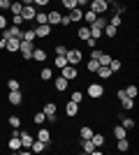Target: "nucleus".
<instances>
[{"label":"nucleus","instance_id":"obj_1","mask_svg":"<svg viewBox=\"0 0 139 155\" xmlns=\"http://www.w3.org/2000/svg\"><path fill=\"white\" fill-rule=\"evenodd\" d=\"M86 95L91 97V100H100V97L104 95V86L98 84V81H91V84L86 86Z\"/></svg>","mask_w":139,"mask_h":155},{"label":"nucleus","instance_id":"obj_2","mask_svg":"<svg viewBox=\"0 0 139 155\" xmlns=\"http://www.w3.org/2000/svg\"><path fill=\"white\" fill-rule=\"evenodd\" d=\"M65 58H67V65H74V67H79L81 60H84V51H81V49H67Z\"/></svg>","mask_w":139,"mask_h":155},{"label":"nucleus","instance_id":"obj_3","mask_svg":"<svg viewBox=\"0 0 139 155\" xmlns=\"http://www.w3.org/2000/svg\"><path fill=\"white\" fill-rule=\"evenodd\" d=\"M33 49H35V42H28V39H21V46H19V56L23 60H30L33 58Z\"/></svg>","mask_w":139,"mask_h":155},{"label":"nucleus","instance_id":"obj_4","mask_svg":"<svg viewBox=\"0 0 139 155\" xmlns=\"http://www.w3.org/2000/svg\"><path fill=\"white\" fill-rule=\"evenodd\" d=\"M88 9L95 14H107L109 12V0H91L88 2Z\"/></svg>","mask_w":139,"mask_h":155},{"label":"nucleus","instance_id":"obj_5","mask_svg":"<svg viewBox=\"0 0 139 155\" xmlns=\"http://www.w3.org/2000/svg\"><path fill=\"white\" fill-rule=\"evenodd\" d=\"M21 130V127H19ZM19 130H12V137L7 139V148L12 150V153H19L21 150V139H19Z\"/></svg>","mask_w":139,"mask_h":155},{"label":"nucleus","instance_id":"obj_6","mask_svg":"<svg viewBox=\"0 0 139 155\" xmlns=\"http://www.w3.org/2000/svg\"><path fill=\"white\" fill-rule=\"evenodd\" d=\"M60 77H65L70 84H72L74 79H79V67H74V65H65L63 70H60Z\"/></svg>","mask_w":139,"mask_h":155},{"label":"nucleus","instance_id":"obj_7","mask_svg":"<svg viewBox=\"0 0 139 155\" xmlns=\"http://www.w3.org/2000/svg\"><path fill=\"white\" fill-rule=\"evenodd\" d=\"M7 102L12 104V107L23 104V93H21V91H9V93H7Z\"/></svg>","mask_w":139,"mask_h":155},{"label":"nucleus","instance_id":"obj_8","mask_svg":"<svg viewBox=\"0 0 139 155\" xmlns=\"http://www.w3.org/2000/svg\"><path fill=\"white\" fill-rule=\"evenodd\" d=\"M19 139H21V146H23V148H30V143L35 141V134H30L28 130H19Z\"/></svg>","mask_w":139,"mask_h":155},{"label":"nucleus","instance_id":"obj_9","mask_svg":"<svg viewBox=\"0 0 139 155\" xmlns=\"http://www.w3.org/2000/svg\"><path fill=\"white\" fill-rule=\"evenodd\" d=\"M60 16H63L60 9H51V12H46V23H49L51 28H56L60 23Z\"/></svg>","mask_w":139,"mask_h":155},{"label":"nucleus","instance_id":"obj_10","mask_svg":"<svg viewBox=\"0 0 139 155\" xmlns=\"http://www.w3.org/2000/svg\"><path fill=\"white\" fill-rule=\"evenodd\" d=\"M35 139H40V141H44V143H51V130H46L44 125H40L37 132H35Z\"/></svg>","mask_w":139,"mask_h":155},{"label":"nucleus","instance_id":"obj_11","mask_svg":"<svg viewBox=\"0 0 139 155\" xmlns=\"http://www.w3.org/2000/svg\"><path fill=\"white\" fill-rule=\"evenodd\" d=\"M35 37H51L53 35V28L49 26V23H44V26H35Z\"/></svg>","mask_w":139,"mask_h":155},{"label":"nucleus","instance_id":"obj_12","mask_svg":"<svg viewBox=\"0 0 139 155\" xmlns=\"http://www.w3.org/2000/svg\"><path fill=\"white\" fill-rule=\"evenodd\" d=\"M53 88H56L58 93H65L67 88H70V81H67L65 77H60V74H58V77L53 79Z\"/></svg>","mask_w":139,"mask_h":155},{"label":"nucleus","instance_id":"obj_13","mask_svg":"<svg viewBox=\"0 0 139 155\" xmlns=\"http://www.w3.org/2000/svg\"><path fill=\"white\" fill-rule=\"evenodd\" d=\"M35 14H37V7L35 5H23V9H21V16H23V21H33Z\"/></svg>","mask_w":139,"mask_h":155},{"label":"nucleus","instance_id":"obj_14","mask_svg":"<svg viewBox=\"0 0 139 155\" xmlns=\"http://www.w3.org/2000/svg\"><path fill=\"white\" fill-rule=\"evenodd\" d=\"M67 16H70L72 23H81V21H84V9H81V7H74V9L67 12Z\"/></svg>","mask_w":139,"mask_h":155},{"label":"nucleus","instance_id":"obj_15","mask_svg":"<svg viewBox=\"0 0 139 155\" xmlns=\"http://www.w3.org/2000/svg\"><path fill=\"white\" fill-rule=\"evenodd\" d=\"M19 46H21V39H19V37H7L5 49H7L9 53H19Z\"/></svg>","mask_w":139,"mask_h":155},{"label":"nucleus","instance_id":"obj_16","mask_svg":"<svg viewBox=\"0 0 139 155\" xmlns=\"http://www.w3.org/2000/svg\"><path fill=\"white\" fill-rule=\"evenodd\" d=\"M95 74H98V77L102 79V81H107V79H111V77H114V72L109 70V65H100V67H98V72H95Z\"/></svg>","mask_w":139,"mask_h":155},{"label":"nucleus","instance_id":"obj_17","mask_svg":"<svg viewBox=\"0 0 139 155\" xmlns=\"http://www.w3.org/2000/svg\"><path fill=\"white\" fill-rule=\"evenodd\" d=\"M77 114H79V104L70 100V102L65 104V116H67V118H74V116H77Z\"/></svg>","mask_w":139,"mask_h":155},{"label":"nucleus","instance_id":"obj_18","mask_svg":"<svg viewBox=\"0 0 139 155\" xmlns=\"http://www.w3.org/2000/svg\"><path fill=\"white\" fill-rule=\"evenodd\" d=\"M79 146H81V150H84V153H95V150H98V146H95V143L91 141V139H81L79 141Z\"/></svg>","mask_w":139,"mask_h":155},{"label":"nucleus","instance_id":"obj_19","mask_svg":"<svg viewBox=\"0 0 139 155\" xmlns=\"http://www.w3.org/2000/svg\"><path fill=\"white\" fill-rule=\"evenodd\" d=\"M118 118H121V125H123V127L125 130H134V118H127V116H123V111H118Z\"/></svg>","mask_w":139,"mask_h":155},{"label":"nucleus","instance_id":"obj_20","mask_svg":"<svg viewBox=\"0 0 139 155\" xmlns=\"http://www.w3.org/2000/svg\"><path fill=\"white\" fill-rule=\"evenodd\" d=\"M91 141H93V143H95V146H98V148H100V146H104V143H107V137L102 134V132H93Z\"/></svg>","mask_w":139,"mask_h":155},{"label":"nucleus","instance_id":"obj_21","mask_svg":"<svg viewBox=\"0 0 139 155\" xmlns=\"http://www.w3.org/2000/svg\"><path fill=\"white\" fill-rule=\"evenodd\" d=\"M46 146H49V143L40 141V139H35V141L30 143V153H42V150H46Z\"/></svg>","mask_w":139,"mask_h":155},{"label":"nucleus","instance_id":"obj_22","mask_svg":"<svg viewBox=\"0 0 139 155\" xmlns=\"http://www.w3.org/2000/svg\"><path fill=\"white\" fill-rule=\"evenodd\" d=\"M7 125H9L12 130H19L21 125H23V120H21V116H16V114H14V116L7 118Z\"/></svg>","mask_w":139,"mask_h":155},{"label":"nucleus","instance_id":"obj_23","mask_svg":"<svg viewBox=\"0 0 139 155\" xmlns=\"http://www.w3.org/2000/svg\"><path fill=\"white\" fill-rule=\"evenodd\" d=\"M33 60L44 63V60H46V51H44V49H40V46H35V49H33Z\"/></svg>","mask_w":139,"mask_h":155},{"label":"nucleus","instance_id":"obj_24","mask_svg":"<svg viewBox=\"0 0 139 155\" xmlns=\"http://www.w3.org/2000/svg\"><path fill=\"white\" fill-rule=\"evenodd\" d=\"M116 150H121V153L130 150V141H127V137H123V139H116Z\"/></svg>","mask_w":139,"mask_h":155},{"label":"nucleus","instance_id":"obj_25","mask_svg":"<svg viewBox=\"0 0 139 155\" xmlns=\"http://www.w3.org/2000/svg\"><path fill=\"white\" fill-rule=\"evenodd\" d=\"M33 123L37 125V127H40V125H44V123H46V114H44V111H35V114H33Z\"/></svg>","mask_w":139,"mask_h":155},{"label":"nucleus","instance_id":"obj_26","mask_svg":"<svg viewBox=\"0 0 139 155\" xmlns=\"http://www.w3.org/2000/svg\"><path fill=\"white\" fill-rule=\"evenodd\" d=\"M74 37H79V39H84V42H86V39L91 37V28H88V26H79V30H77V35H74Z\"/></svg>","mask_w":139,"mask_h":155},{"label":"nucleus","instance_id":"obj_27","mask_svg":"<svg viewBox=\"0 0 139 155\" xmlns=\"http://www.w3.org/2000/svg\"><path fill=\"white\" fill-rule=\"evenodd\" d=\"M84 97H86V93L77 88V91H72V95H70V100H72V102H77V104H79V107H81V102H84Z\"/></svg>","mask_w":139,"mask_h":155},{"label":"nucleus","instance_id":"obj_28","mask_svg":"<svg viewBox=\"0 0 139 155\" xmlns=\"http://www.w3.org/2000/svg\"><path fill=\"white\" fill-rule=\"evenodd\" d=\"M121 109L123 111H132L134 109V100L132 97H123V100H121Z\"/></svg>","mask_w":139,"mask_h":155},{"label":"nucleus","instance_id":"obj_29","mask_svg":"<svg viewBox=\"0 0 139 155\" xmlns=\"http://www.w3.org/2000/svg\"><path fill=\"white\" fill-rule=\"evenodd\" d=\"M42 111H44L46 116H53V114H58V107H56V102H46L42 107Z\"/></svg>","mask_w":139,"mask_h":155},{"label":"nucleus","instance_id":"obj_30","mask_svg":"<svg viewBox=\"0 0 139 155\" xmlns=\"http://www.w3.org/2000/svg\"><path fill=\"white\" fill-rule=\"evenodd\" d=\"M40 79H42V81H51V79H53V70H51V67H42V70H40Z\"/></svg>","mask_w":139,"mask_h":155},{"label":"nucleus","instance_id":"obj_31","mask_svg":"<svg viewBox=\"0 0 139 155\" xmlns=\"http://www.w3.org/2000/svg\"><path fill=\"white\" fill-rule=\"evenodd\" d=\"M93 132H95L93 127L84 125V127H79V139H91V137H93Z\"/></svg>","mask_w":139,"mask_h":155},{"label":"nucleus","instance_id":"obj_32","mask_svg":"<svg viewBox=\"0 0 139 155\" xmlns=\"http://www.w3.org/2000/svg\"><path fill=\"white\" fill-rule=\"evenodd\" d=\"M114 137H116V139H123V137H127V130L123 127V125H114Z\"/></svg>","mask_w":139,"mask_h":155},{"label":"nucleus","instance_id":"obj_33","mask_svg":"<svg viewBox=\"0 0 139 155\" xmlns=\"http://www.w3.org/2000/svg\"><path fill=\"white\" fill-rule=\"evenodd\" d=\"M95 19H98V14H95V12H91V9H84V23H86V26H91Z\"/></svg>","mask_w":139,"mask_h":155},{"label":"nucleus","instance_id":"obj_34","mask_svg":"<svg viewBox=\"0 0 139 155\" xmlns=\"http://www.w3.org/2000/svg\"><path fill=\"white\" fill-rule=\"evenodd\" d=\"M35 23H37V26H44V23H46V12H44V9H37V14H35Z\"/></svg>","mask_w":139,"mask_h":155},{"label":"nucleus","instance_id":"obj_35","mask_svg":"<svg viewBox=\"0 0 139 155\" xmlns=\"http://www.w3.org/2000/svg\"><path fill=\"white\" fill-rule=\"evenodd\" d=\"M109 26H114V28H118L121 23H123V16H121V14H111V16H109Z\"/></svg>","mask_w":139,"mask_h":155},{"label":"nucleus","instance_id":"obj_36","mask_svg":"<svg viewBox=\"0 0 139 155\" xmlns=\"http://www.w3.org/2000/svg\"><path fill=\"white\" fill-rule=\"evenodd\" d=\"M21 9H23L21 0H14L12 5H9V9H7V12H9V14H21Z\"/></svg>","mask_w":139,"mask_h":155},{"label":"nucleus","instance_id":"obj_37","mask_svg":"<svg viewBox=\"0 0 139 155\" xmlns=\"http://www.w3.org/2000/svg\"><path fill=\"white\" fill-rule=\"evenodd\" d=\"M125 95H127V97H132V100H137V95H139V88H137L134 84H130V86L125 88Z\"/></svg>","mask_w":139,"mask_h":155},{"label":"nucleus","instance_id":"obj_38","mask_svg":"<svg viewBox=\"0 0 139 155\" xmlns=\"http://www.w3.org/2000/svg\"><path fill=\"white\" fill-rule=\"evenodd\" d=\"M7 91H21V81L19 79H9L7 81Z\"/></svg>","mask_w":139,"mask_h":155},{"label":"nucleus","instance_id":"obj_39","mask_svg":"<svg viewBox=\"0 0 139 155\" xmlns=\"http://www.w3.org/2000/svg\"><path fill=\"white\" fill-rule=\"evenodd\" d=\"M98 67H100V63H98L95 58H91V60L86 63V70L91 72V74H95V72H98Z\"/></svg>","mask_w":139,"mask_h":155},{"label":"nucleus","instance_id":"obj_40","mask_svg":"<svg viewBox=\"0 0 139 155\" xmlns=\"http://www.w3.org/2000/svg\"><path fill=\"white\" fill-rule=\"evenodd\" d=\"M88 28H91V37H93V39H98V42H100V37H102V28L93 26V23H91Z\"/></svg>","mask_w":139,"mask_h":155},{"label":"nucleus","instance_id":"obj_41","mask_svg":"<svg viewBox=\"0 0 139 155\" xmlns=\"http://www.w3.org/2000/svg\"><path fill=\"white\" fill-rule=\"evenodd\" d=\"M102 35H104V37H116V28H114V26H109V23H107V26L102 28Z\"/></svg>","mask_w":139,"mask_h":155},{"label":"nucleus","instance_id":"obj_42","mask_svg":"<svg viewBox=\"0 0 139 155\" xmlns=\"http://www.w3.org/2000/svg\"><path fill=\"white\" fill-rule=\"evenodd\" d=\"M121 67H123V63H121V60H118V58H111V63H109V70H111V72H114V74H116V72H118V70H121Z\"/></svg>","mask_w":139,"mask_h":155},{"label":"nucleus","instance_id":"obj_43","mask_svg":"<svg viewBox=\"0 0 139 155\" xmlns=\"http://www.w3.org/2000/svg\"><path fill=\"white\" fill-rule=\"evenodd\" d=\"M9 21H12V26H23V23H26L21 14H12V16H9Z\"/></svg>","mask_w":139,"mask_h":155},{"label":"nucleus","instance_id":"obj_44","mask_svg":"<svg viewBox=\"0 0 139 155\" xmlns=\"http://www.w3.org/2000/svg\"><path fill=\"white\" fill-rule=\"evenodd\" d=\"M21 39H28V42H35V39H37V37H35V30H33V28H28V30H23V37H21Z\"/></svg>","mask_w":139,"mask_h":155},{"label":"nucleus","instance_id":"obj_45","mask_svg":"<svg viewBox=\"0 0 139 155\" xmlns=\"http://www.w3.org/2000/svg\"><path fill=\"white\" fill-rule=\"evenodd\" d=\"M53 0H33V5L37 7V9H44V7H49Z\"/></svg>","mask_w":139,"mask_h":155},{"label":"nucleus","instance_id":"obj_46","mask_svg":"<svg viewBox=\"0 0 139 155\" xmlns=\"http://www.w3.org/2000/svg\"><path fill=\"white\" fill-rule=\"evenodd\" d=\"M60 5L70 12V9H74V7H77V0H60Z\"/></svg>","mask_w":139,"mask_h":155},{"label":"nucleus","instance_id":"obj_47","mask_svg":"<svg viewBox=\"0 0 139 155\" xmlns=\"http://www.w3.org/2000/svg\"><path fill=\"white\" fill-rule=\"evenodd\" d=\"M65 65H67V58H65V56H56V67H58V70H63Z\"/></svg>","mask_w":139,"mask_h":155},{"label":"nucleus","instance_id":"obj_48","mask_svg":"<svg viewBox=\"0 0 139 155\" xmlns=\"http://www.w3.org/2000/svg\"><path fill=\"white\" fill-rule=\"evenodd\" d=\"M70 23H72V21H70V16H67V14H63V16H60V23H58V26H60V28H70Z\"/></svg>","mask_w":139,"mask_h":155},{"label":"nucleus","instance_id":"obj_49","mask_svg":"<svg viewBox=\"0 0 139 155\" xmlns=\"http://www.w3.org/2000/svg\"><path fill=\"white\" fill-rule=\"evenodd\" d=\"M67 53V46L65 44H56V56H65Z\"/></svg>","mask_w":139,"mask_h":155},{"label":"nucleus","instance_id":"obj_50","mask_svg":"<svg viewBox=\"0 0 139 155\" xmlns=\"http://www.w3.org/2000/svg\"><path fill=\"white\" fill-rule=\"evenodd\" d=\"M7 21H9V19H5V12H0V30H5V28L9 26Z\"/></svg>","mask_w":139,"mask_h":155},{"label":"nucleus","instance_id":"obj_51","mask_svg":"<svg viewBox=\"0 0 139 155\" xmlns=\"http://www.w3.org/2000/svg\"><path fill=\"white\" fill-rule=\"evenodd\" d=\"M9 5H12V0H0V12H7Z\"/></svg>","mask_w":139,"mask_h":155},{"label":"nucleus","instance_id":"obj_52","mask_svg":"<svg viewBox=\"0 0 139 155\" xmlns=\"http://www.w3.org/2000/svg\"><path fill=\"white\" fill-rule=\"evenodd\" d=\"M86 46H88V49H98V39L88 37V39H86Z\"/></svg>","mask_w":139,"mask_h":155},{"label":"nucleus","instance_id":"obj_53","mask_svg":"<svg viewBox=\"0 0 139 155\" xmlns=\"http://www.w3.org/2000/svg\"><path fill=\"white\" fill-rule=\"evenodd\" d=\"M123 97H127V95H125V88H118V91H116V100H118V102H121Z\"/></svg>","mask_w":139,"mask_h":155},{"label":"nucleus","instance_id":"obj_54","mask_svg":"<svg viewBox=\"0 0 139 155\" xmlns=\"http://www.w3.org/2000/svg\"><path fill=\"white\" fill-rule=\"evenodd\" d=\"M5 44H7V37H2V35H0V49H5Z\"/></svg>","mask_w":139,"mask_h":155},{"label":"nucleus","instance_id":"obj_55","mask_svg":"<svg viewBox=\"0 0 139 155\" xmlns=\"http://www.w3.org/2000/svg\"><path fill=\"white\" fill-rule=\"evenodd\" d=\"M21 5H33V0H21Z\"/></svg>","mask_w":139,"mask_h":155}]
</instances>
